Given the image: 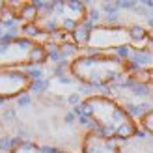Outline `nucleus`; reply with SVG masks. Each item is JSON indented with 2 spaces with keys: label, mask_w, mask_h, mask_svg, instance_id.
I'll return each mask as SVG.
<instances>
[{
  "label": "nucleus",
  "mask_w": 153,
  "mask_h": 153,
  "mask_svg": "<svg viewBox=\"0 0 153 153\" xmlns=\"http://www.w3.org/2000/svg\"><path fill=\"white\" fill-rule=\"evenodd\" d=\"M82 114L86 116L94 129L108 140H129L138 134V123L129 116V112L116 99L108 95H88L80 105ZM80 114V116H82Z\"/></svg>",
  "instance_id": "1"
},
{
  "label": "nucleus",
  "mask_w": 153,
  "mask_h": 153,
  "mask_svg": "<svg viewBox=\"0 0 153 153\" xmlns=\"http://www.w3.org/2000/svg\"><path fill=\"white\" fill-rule=\"evenodd\" d=\"M69 73L73 79L82 82V86L108 91L129 75V64L120 60L116 54L94 52V54L76 56L69 64Z\"/></svg>",
  "instance_id": "2"
},
{
  "label": "nucleus",
  "mask_w": 153,
  "mask_h": 153,
  "mask_svg": "<svg viewBox=\"0 0 153 153\" xmlns=\"http://www.w3.org/2000/svg\"><path fill=\"white\" fill-rule=\"evenodd\" d=\"M47 60L45 45L39 41L28 37H13V39L0 37V71L13 67H36Z\"/></svg>",
  "instance_id": "3"
},
{
  "label": "nucleus",
  "mask_w": 153,
  "mask_h": 153,
  "mask_svg": "<svg viewBox=\"0 0 153 153\" xmlns=\"http://www.w3.org/2000/svg\"><path fill=\"white\" fill-rule=\"evenodd\" d=\"M133 34L131 26L125 25H95L91 26L86 49L105 52V51H118L121 47H131Z\"/></svg>",
  "instance_id": "4"
},
{
  "label": "nucleus",
  "mask_w": 153,
  "mask_h": 153,
  "mask_svg": "<svg viewBox=\"0 0 153 153\" xmlns=\"http://www.w3.org/2000/svg\"><path fill=\"white\" fill-rule=\"evenodd\" d=\"M32 79L26 71L21 69H6L0 71V99H17L19 95L30 91Z\"/></svg>",
  "instance_id": "5"
},
{
  "label": "nucleus",
  "mask_w": 153,
  "mask_h": 153,
  "mask_svg": "<svg viewBox=\"0 0 153 153\" xmlns=\"http://www.w3.org/2000/svg\"><path fill=\"white\" fill-rule=\"evenodd\" d=\"M82 153H123L116 140H108L95 131H88L80 144Z\"/></svg>",
  "instance_id": "6"
},
{
  "label": "nucleus",
  "mask_w": 153,
  "mask_h": 153,
  "mask_svg": "<svg viewBox=\"0 0 153 153\" xmlns=\"http://www.w3.org/2000/svg\"><path fill=\"white\" fill-rule=\"evenodd\" d=\"M10 153H43V151H41V146H37V144H34L32 140H28V142L17 144Z\"/></svg>",
  "instance_id": "7"
},
{
  "label": "nucleus",
  "mask_w": 153,
  "mask_h": 153,
  "mask_svg": "<svg viewBox=\"0 0 153 153\" xmlns=\"http://www.w3.org/2000/svg\"><path fill=\"white\" fill-rule=\"evenodd\" d=\"M138 127L142 129L144 133L148 134H153V108H149L144 116L138 120Z\"/></svg>",
  "instance_id": "8"
},
{
  "label": "nucleus",
  "mask_w": 153,
  "mask_h": 153,
  "mask_svg": "<svg viewBox=\"0 0 153 153\" xmlns=\"http://www.w3.org/2000/svg\"><path fill=\"white\" fill-rule=\"evenodd\" d=\"M49 90V80L47 79H39V80H34L32 86H30V94H36V95H41Z\"/></svg>",
  "instance_id": "9"
},
{
  "label": "nucleus",
  "mask_w": 153,
  "mask_h": 153,
  "mask_svg": "<svg viewBox=\"0 0 153 153\" xmlns=\"http://www.w3.org/2000/svg\"><path fill=\"white\" fill-rule=\"evenodd\" d=\"M2 120L6 121V123H13V121H17V110L13 108V106H4V110H2Z\"/></svg>",
  "instance_id": "10"
},
{
  "label": "nucleus",
  "mask_w": 153,
  "mask_h": 153,
  "mask_svg": "<svg viewBox=\"0 0 153 153\" xmlns=\"http://www.w3.org/2000/svg\"><path fill=\"white\" fill-rule=\"evenodd\" d=\"M101 11L105 15H114V13H120V6H118V2H103Z\"/></svg>",
  "instance_id": "11"
},
{
  "label": "nucleus",
  "mask_w": 153,
  "mask_h": 153,
  "mask_svg": "<svg viewBox=\"0 0 153 153\" xmlns=\"http://www.w3.org/2000/svg\"><path fill=\"white\" fill-rule=\"evenodd\" d=\"M15 105H17L19 108H26V106L32 105V95H30V91H26V94L19 95L17 99H15Z\"/></svg>",
  "instance_id": "12"
},
{
  "label": "nucleus",
  "mask_w": 153,
  "mask_h": 153,
  "mask_svg": "<svg viewBox=\"0 0 153 153\" xmlns=\"http://www.w3.org/2000/svg\"><path fill=\"white\" fill-rule=\"evenodd\" d=\"M65 101H67V105H69V106H73V108H75V106L82 105L84 97H82V95L79 94V91H73V94H69V95L65 97Z\"/></svg>",
  "instance_id": "13"
},
{
  "label": "nucleus",
  "mask_w": 153,
  "mask_h": 153,
  "mask_svg": "<svg viewBox=\"0 0 153 153\" xmlns=\"http://www.w3.org/2000/svg\"><path fill=\"white\" fill-rule=\"evenodd\" d=\"M13 149V144H11V138L10 136H0V151L2 153H10Z\"/></svg>",
  "instance_id": "14"
},
{
  "label": "nucleus",
  "mask_w": 153,
  "mask_h": 153,
  "mask_svg": "<svg viewBox=\"0 0 153 153\" xmlns=\"http://www.w3.org/2000/svg\"><path fill=\"white\" fill-rule=\"evenodd\" d=\"M62 120H64V123H65V125H73L75 121H76V114H75L73 110H67V112L64 114V118H62Z\"/></svg>",
  "instance_id": "15"
},
{
  "label": "nucleus",
  "mask_w": 153,
  "mask_h": 153,
  "mask_svg": "<svg viewBox=\"0 0 153 153\" xmlns=\"http://www.w3.org/2000/svg\"><path fill=\"white\" fill-rule=\"evenodd\" d=\"M36 125H37V129H39L41 133H47V131H49V121H47V120H37Z\"/></svg>",
  "instance_id": "16"
},
{
  "label": "nucleus",
  "mask_w": 153,
  "mask_h": 153,
  "mask_svg": "<svg viewBox=\"0 0 153 153\" xmlns=\"http://www.w3.org/2000/svg\"><path fill=\"white\" fill-rule=\"evenodd\" d=\"M144 21H146V25L153 30V10H149V11H148V15H146V19H144Z\"/></svg>",
  "instance_id": "17"
},
{
  "label": "nucleus",
  "mask_w": 153,
  "mask_h": 153,
  "mask_svg": "<svg viewBox=\"0 0 153 153\" xmlns=\"http://www.w3.org/2000/svg\"><path fill=\"white\" fill-rule=\"evenodd\" d=\"M60 153H69V151H60Z\"/></svg>",
  "instance_id": "18"
}]
</instances>
